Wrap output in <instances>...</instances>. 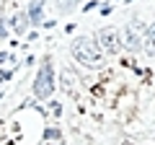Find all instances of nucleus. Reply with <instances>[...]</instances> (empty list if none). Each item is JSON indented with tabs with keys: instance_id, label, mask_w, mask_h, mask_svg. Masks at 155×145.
I'll use <instances>...</instances> for the list:
<instances>
[{
	"instance_id": "14",
	"label": "nucleus",
	"mask_w": 155,
	"mask_h": 145,
	"mask_svg": "<svg viewBox=\"0 0 155 145\" xmlns=\"http://www.w3.org/2000/svg\"><path fill=\"white\" fill-rule=\"evenodd\" d=\"M111 13V5H101V16H109Z\"/></svg>"
},
{
	"instance_id": "6",
	"label": "nucleus",
	"mask_w": 155,
	"mask_h": 145,
	"mask_svg": "<svg viewBox=\"0 0 155 145\" xmlns=\"http://www.w3.org/2000/svg\"><path fill=\"white\" fill-rule=\"evenodd\" d=\"M41 13H44V0H31V5H28V18H31L34 26L41 23Z\"/></svg>"
},
{
	"instance_id": "10",
	"label": "nucleus",
	"mask_w": 155,
	"mask_h": 145,
	"mask_svg": "<svg viewBox=\"0 0 155 145\" xmlns=\"http://www.w3.org/2000/svg\"><path fill=\"white\" fill-rule=\"evenodd\" d=\"M11 75H13L11 70H0V83H5V80H11Z\"/></svg>"
},
{
	"instance_id": "3",
	"label": "nucleus",
	"mask_w": 155,
	"mask_h": 145,
	"mask_svg": "<svg viewBox=\"0 0 155 145\" xmlns=\"http://www.w3.org/2000/svg\"><path fill=\"white\" fill-rule=\"evenodd\" d=\"M145 36H147V26L142 21H129L122 31V42H124V49L129 52H142L145 44Z\"/></svg>"
},
{
	"instance_id": "2",
	"label": "nucleus",
	"mask_w": 155,
	"mask_h": 145,
	"mask_svg": "<svg viewBox=\"0 0 155 145\" xmlns=\"http://www.w3.org/2000/svg\"><path fill=\"white\" fill-rule=\"evenodd\" d=\"M57 83H54V67H52V57H44L41 60V67H39L36 78H34V96L36 99H49L54 93Z\"/></svg>"
},
{
	"instance_id": "15",
	"label": "nucleus",
	"mask_w": 155,
	"mask_h": 145,
	"mask_svg": "<svg viewBox=\"0 0 155 145\" xmlns=\"http://www.w3.org/2000/svg\"><path fill=\"white\" fill-rule=\"evenodd\" d=\"M5 60H11V52H0V62H5Z\"/></svg>"
},
{
	"instance_id": "7",
	"label": "nucleus",
	"mask_w": 155,
	"mask_h": 145,
	"mask_svg": "<svg viewBox=\"0 0 155 145\" xmlns=\"http://www.w3.org/2000/svg\"><path fill=\"white\" fill-rule=\"evenodd\" d=\"M75 8H78L75 0H57V11L60 13H70V11H75Z\"/></svg>"
},
{
	"instance_id": "13",
	"label": "nucleus",
	"mask_w": 155,
	"mask_h": 145,
	"mask_svg": "<svg viewBox=\"0 0 155 145\" xmlns=\"http://www.w3.org/2000/svg\"><path fill=\"white\" fill-rule=\"evenodd\" d=\"M96 5H98V0H91V3H85V5H83V11H93Z\"/></svg>"
},
{
	"instance_id": "9",
	"label": "nucleus",
	"mask_w": 155,
	"mask_h": 145,
	"mask_svg": "<svg viewBox=\"0 0 155 145\" xmlns=\"http://www.w3.org/2000/svg\"><path fill=\"white\" fill-rule=\"evenodd\" d=\"M142 49L147 52V55H155V42L150 39V36H145V44H142Z\"/></svg>"
},
{
	"instance_id": "5",
	"label": "nucleus",
	"mask_w": 155,
	"mask_h": 145,
	"mask_svg": "<svg viewBox=\"0 0 155 145\" xmlns=\"http://www.w3.org/2000/svg\"><path fill=\"white\" fill-rule=\"evenodd\" d=\"M11 26H13V31H16L18 36L28 34V26H31V18H28V11H18L16 16L11 18Z\"/></svg>"
},
{
	"instance_id": "1",
	"label": "nucleus",
	"mask_w": 155,
	"mask_h": 145,
	"mask_svg": "<svg viewBox=\"0 0 155 145\" xmlns=\"http://www.w3.org/2000/svg\"><path fill=\"white\" fill-rule=\"evenodd\" d=\"M70 55L75 57V62H80V65L85 67H104V49L98 47V42L91 39V36H78V39H72L70 44Z\"/></svg>"
},
{
	"instance_id": "11",
	"label": "nucleus",
	"mask_w": 155,
	"mask_h": 145,
	"mask_svg": "<svg viewBox=\"0 0 155 145\" xmlns=\"http://www.w3.org/2000/svg\"><path fill=\"white\" fill-rule=\"evenodd\" d=\"M8 36V26H5V21H0V39H5Z\"/></svg>"
},
{
	"instance_id": "12",
	"label": "nucleus",
	"mask_w": 155,
	"mask_h": 145,
	"mask_svg": "<svg viewBox=\"0 0 155 145\" xmlns=\"http://www.w3.org/2000/svg\"><path fill=\"white\" fill-rule=\"evenodd\" d=\"M147 36H150V39L155 42V21H153V23H150V26H147Z\"/></svg>"
},
{
	"instance_id": "4",
	"label": "nucleus",
	"mask_w": 155,
	"mask_h": 145,
	"mask_svg": "<svg viewBox=\"0 0 155 145\" xmlns=\"http://www.w3.org/2000/svg\"><path fill=\"white\" fill-rule=\"evenodd\" d=\"M96 42L98 47L104 49V55H119L124 49V42H122V31L114 26H106V29H98L96 34Z\"/></svg>"
},
{
	"instance_id": "8",
	"label": "nucleus",
	"mask_w": 155,
	"mask_h": 145,
	"mask_svg": "<svg viewBox=\"0 0 155 145\" xmlns=\"http://www.w3.org/2000/svg\"><path fill=\"white\" fill-rule=\"evenodd\" d=\"M44 140H62V130L60 127H47L44 130Z\"/></svg>"
}]
</instances>
